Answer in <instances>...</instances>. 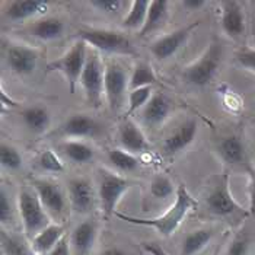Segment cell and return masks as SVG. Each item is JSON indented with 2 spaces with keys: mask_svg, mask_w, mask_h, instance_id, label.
I'll return each instance as SVG.
<instances>
[{
  "mask_svg": "<svg viewBox=\"0 0 255 255\" xmlns=\"http://www.w3.org/2000/svg\"><path fill=\"white\" fill-rule=\"evenodd\" d=\"M236 60L244 69L255 73V50H242V51H239L236 54Z\"/></svg>",
  "mask_w": 255,
  "mask_h": 255,
  "instance_id": "cell-39",
  "label": "cell"
},
{
  "mask_svg": "<svg viewBox=\"0 0 255 255\" xmlns=\"http://www.w3.org/2000/svg\"><path fill=\"white\" fill-rule=\"evenodd\" d=\"M197 207V200L191 196L184 184H181L177 190V198L174 206L163 215V216L153 217V219H140L133 217L123 213H116V216L127 223L131 225H140V226H150L162 236H171L175 234L178 226L182 223V220L187 215Z\"/></svg>",
  "mask_w": 255,
  "mask_h": 255,
  "instance_id": "cell-1",
  "label": "cell"
},
{
  "mask_svg": "<svg viewBox=\"0 0 255 255\" xmlns=\"http://www.w3.org/2000/svg\"><path fill=\"white\" fill-rule=\"evenodd\" d=\"M152 86H146V88H138L134 91L128 92V110H127V116L136 113L138 108H143L150 98H152Z\"/></svg>",
  "mask_w": 255,
  "mask_h": 255,
  "instance_id": "cell-33",
  "label": "cell"
},
{
  "mask_svg": "<svg viewBox=\"0 0 255 255\" xmlns=\"http://www.w3.org/2000/svg\"><path fill=\"white\" fill-rule=\"evenodd\" d=\"M32 188L38 194L39 200L48 213V216L54 220L63 222V219L67 215V200L63 188L53 179L48 178H34L32 179Z\"/></svg>",
  "mask_w": 255,
  "mask_h": 255,
  "instance_id": "cell-7",
  "label": "cell"
},
{
  "mask_svg": "<svg viewBox=\"0 0 255 255\" xmlns=\"http://www.w3.org/2000/svg\"><path fill=\"white\" fill-rule=\"evenodd\" d=\"M69 204L72 210L79 215H86L95 207V191L86 178H73L67 185Z\"/></svg>",
  "mask_w": 255,
  "mask_h": 255,
  "instance_id": "cell-12",
  "label": "cell"
},
{
  "mask_svg": "<svg viewBox=\"0 0 255 255\" xmlns=\"http://www.w3.org/2000/svg\"><path fill=\"white\" fill-rule=\"evenodd\" d=\"M47 255H73L72 254V248H70V241H69L67 235L64 236L54 247V250H51Z\"/></svg>",
  "mask_w": 255,
  "mask_h": 255,
  "instance_id": "cell-40",
  "label": "cell"
},
{
  "mask_svg": "<svg viewBox=\"0 0 255 255\" xmlns=\"http://www.w3.org/2000/svg\"><path fill=\"white\" fill-rule=\"evenodd\" d=\"M213 238V232L209 229H197L185 235L182 241V255H196L201 250H204Z\"/></svg>",
  "mask_w": 255,
  "mask_h": 255,
  "instance_id": "cell-28",
  "label": "cell"
},
{
  "mask_svg": "<svg viewBox=\"0 0 255 255\" xmlns=\"http://www.w3.org/2000/svg\"><path fill=\"white\" fill-rule=\"evenodd\" d=\"M219 155L229 165H241L245 162V146L239 136H228L219 143Z\"/></svg>",
  "mask_w": 255,
  "mask_h": 255,
  "instance_id": "cell-23",
  "label": "cell"
},
{
  "mask_svg": "<svg viewBox=\"0 0 255 255\" xmlns=\"http://www.w3.org/2000/svg\"><path fill=\"white\" fill-rule=\"evenodd\" d=\"M64 32V23L57 18H42L29 26V34L42 41L60 38Z\"/></svg>",
  "mask_w": 255,
  "mask_h": 255,
  "instance_id": "cell-24",
  "label": "cell"
},
{
  "mask_svg": "<svg viewBox=\"0 0 255 255\" xmlns=\"http://www.w3.org/2000/svg\"><path fill=\"white\" fill-rule=\"evenodd\" d=\"M104 78H105V67L99 59L97 51H91L88 54L85 69L80 76V85L85 92L86 101L98 108L102 104L104 95Z\"/></svg>",
  "mask_w": 255,
  "mask_h": 255,
  "instance_id": "cell-8",
  "label": "cell"
},
{
  "mask_svg": "<svg viewBox=\"0 0 255 255\" xmlns=\"http://www.w3.org/2000/svg\"><path fill=\"white\" fill-rule=\"evenodd\" d=\"M207 4V1L204 0H185L184 1V6L188 9V10H200L201 7H204Z\"/></svg>",
  "mask_w": 255,
  "mask_h": 255,
  "instance_id": "cell-43",
  "label": "cell"
},
{
  "mask_svg": "<svg viewBox=\"0 0 255 255\" xmlns=\"http://www.w3.org/2000/svg\"><path fill=\"white\" fill-rule=\"evenodd\" d=\"M66 236L64 226L61 223H50L45 229H42L38 235L35 236L31 242L32 250L38 255H47L60 241Z\"/></svg>",
  "mask_w": 255,
  "mask_h": 255,
  "instance_id": "cell-20",
  "label": "cell"
},
{
  "mask_svg": "<svg viewBox=\"0 0 255 255\" xmlns=\"http://www.w3.org/2000/svg\"><path fill=\"white\" fill-rule=\"evenodd\" d=\"M0 163L7 171H18V169H20L22 156L18 152V149H15L10 144L1 143V146H0Z\"/></svg>",
  "mask_w": 255,
  "mask_h": 255,
  "instance_id": "cell-32",
  "label": "cell"
},
{
  "mask_svg": "<svg viewBox=\"0 0 255 255\" xmlns=\"http://www.w3.org/2000/svg\"><path fill=\"white\" fill-rule=\"evenodd\" d=\"M39 168L45 172H53V174H60L64 171V163L61 162L57 153H54L53 150H44L38 159Z\"/></svg>",
  "mask_w": 255,
  "mask_h": 255,
  "instance_id": "cell-34",
  "label": "cell"
},
{
  "mask_svg": "<svg viewBox=\"0 0 255 255\" xmlns=\"http://www.w3.org/2000/svg\"><path fill=\"white\" fill-rule=\"evenodd\" d=\"M91 6L95 7L101 13L105 15H117L121 7L124 6V1L121 0H92Z\"/></svg>",
  "mask_w": 255,
  "mask_h": 255,
  "instance_id": "cell-37",
  "label": "cell"
},
{
  "mask_svg": "<svg viewBox=\"0 0 255 255\" xmlns=\"http://www.w3.org/2000/svg\"><path fill=\"white\" fill-rule=\"evenodd\" d=\"M118 141L124 150L130 153H141L150 149V144L144 133L137 124L131 120H126L118 130Z\"/></svg>",
  "mask_w": 255,
  "mask_h": 255,
  "instance_id": "cell-17",
  "label": "cell"
},
{
  "mask_svg": "<svg viewBox=\"0 0 255 255\" xmlns=\"http://www.w3.org/2000/svg\"><path fill=\"white\" fill-rule=\"evenodd\" d=\"M48 6L50 3L45 0H13L6 3L3 12L7 19L22 22L38 15H44L48 10Z\"/></svg>",
  "mask_w": 255,
  "mask_h": 255,
  "instance_id": "cell-16",
  "label": "cell"
},
{
  "mask_svg": "<svg viewBox=\"0 0 255 255\" xmlns=\"http://www.w3.org/2000/svg\"><path fill=\"white\" fill-rule=\"evenodd\" d=\"M59 133L64 137H95L99 133V124L86 114H73L60 126Z\"/></svg>",
  "mask_w": 255,
  "mask_h": 255,
  "instance_id": "cell-15",
  "label": "cell"
},
{
  "mask_svg": "<svg viewBox=\"0 0 255 255\" xmlns=\"http://www.w3.org/2000/svg\"><path fill=\"white\" fill-rule=\"evenodd\" d=\"M22 121L25 124V127L35 133V134H42L50 128L51 124V116L50 113L44 108V107H28L22 111L20 114Z\"/></svg>",
  "mask_w": 255,
  "mask_h": 255,
  "instance_id": "cell-22",
  "label": "cell"
},
{
  "mask_svg": "<svg viewBox=\"0 0 255 255\" xmlns=\"http://www.w3.org/2000/svg\"><path fill=\"white\" fill-rule=\"evenodd\" d=\"M197 136V123L193 120L185 121L181 124L177 130L165 138L163 141V150L166 155H175L178 152L184 150L187 146H190Z\"/></svg>",
  "mask_w": 255,
  "mask_h": 255,
  "instance_id": "cell-19",
  "label": "cell"
},
{
  "mask_svg": "<svg viewBox=\"0 0 255 255\" xmlns=\"http://www.w3.org/2000/svg\"><path fill=\"white\" fill-rule=\"evenodd\" d=\"M61 150L66 157L73 163H88L95 156V150L80 140H69L61 144Z\"/></svg>",
  "mask_w": 255,
  "mask_h": 255,
  "instance_id": "cell-27",
  "label": "cell"
},
{
  "mask_svg": "<svg viewBox=\"0 0 255 255\" xmlns=\"http://www.w3.org/2000/svg\"><path fill=\"white\" fill-rule=\"evenodd\" d=\"M250 253V236L247 234H239L231 242L226 255H248Z\"/></svg>",
  "mask_w": 255,
  "mask_h": 255,
  "instance_id": "cell-38",
  "label": "cell"
},
{
  "mask_svg": "<svg viewBox=\"0 0 255 255\" xmlns=\"http://www.w3.org/2000/svg\"><path fill=\"white\" fill-rule=\"evenodd\" d=\"M168 7H169V1H166V0H152L150 1L146 23L140 29L141 37H146L150 32L157 31L165 23V20L168 18Z\"/></svg>",
  "mask_w": 255,
  "mask_h": 255,
  "instance_id": "cell-25",
  "label": "cell"
},
{
  "mask_svg": "<svg viewBox=\"0 0 255 255\" xmlns=\"http://www.w3.org/2000/svg\"><path fill=\"white\" fill-rule=\"evenodd\" d=\"M222 54L223 50L219 44H210V47L200 56V59L185 69L182 76L193 86L203 88L209 85L216 76L222 61Z\"/></svg>",
  "mask_w": 255,
  "mask_h": 255,
  "instance_id": "cell-6",
  "label": "cell"
},
{
  "mask_svg": "<svg viewBox=\"0 0 255 255\" xmlns=\"http://www.w3.org/2000/svg\"><path fill=\"white\" fill-rule=\"evenodd\" d=\"M222 29L231 38H238L244 34L245 18L238 1L222 3Z\"/></svg>",
  "mask_w": 255,
  "mask_h": 255,
  "instance_id": "cell-18",
  "label": "cell"
},
{
  "mask_svg": "<svg viewBox=\"0 0 255 255\" xmlns=\"http://www.w3.org/2000/svg\"><path fill=\"white\" fill-rule=\"evenodd\" d=\"M141 248L149 255H169L156 242H141Z\"/></svg>",
  "mask_w": 255,
  "mask_h": 255,
  "instance_id": "cell-42",
  "label": "cell"
},
{
  "mask_svg": "<svg viewBox=\"0 0 255 255\" xmlns=\"http://www.w3.org/2000/svg\"><path fill=\"white\" fill-rule=\"evenodd\" d=\"M153 83H156V75L152 66L147 63H138L130 76V91L152 86Z\"/></svg>",
  "mask_w": 255,
  "mask_h": 255,
  "instance_id": "cell-30",
  "label": "cell"
},
{
  "mask_svg": "<svg viewBox=\"0 0 255 255\" xmlns=\"http://www.w3.org/2000/svg\"><path fill=\"white\" fill-rule=\"evenodd\" d=\"M1 255H38L31 247V242L26 238L13 235L7 231H1L0 235Z\"/></svg>",
  "mask_w": 255,
  "mask_h": 255,
  "instance_id": "cell-26",
  "label": "cell"
},
{
  "mask_svg": "<svg viewBox=\"0 0 255 255\" xmlns=\"http://www.w3.org/2000/svg\"><path fill=\"white\" fill-rule=\"evenodd\" d=\"M18 210L22 222V229L28 241H32L42 229H45L51 223L50 216L45 212L34 188L20 190L18 196Z\"/></svg>",
  "mask_w": 255,
  "mask_h": 255,
  "instance_id": "cell-2",
  "label": "cell"
},
{
  "mask_svg": "<svg viewBox=\"0 0 255 255\" xmlns=\"http://www.w3.org/2000/svg\"><path fill=\"white\" fill-rule=\"evenodd\" d=\"M197 26H198V22L191 23L188 26H184V28H179L174 32H169V34L157 38L150 45V53L157 60H166L172 57L178 50L187 42V39L190 38L193 29H196Z\"/></svg>",
  "mask_w": 255,
  "mask_h": 255,
  "instance_id": "cell-13",
  "label": "cell"
},
{
  "mask_svg": "<svg viewBox=\"0 0 255 255\" xmlns=\"http://www.w3.org/2000/svg\"><path fill=\"white\" fill-rule=\"evenodd\" d=\"M86 45H88L86 42L79 39L61 57L53 60L47 64V72H60L66 78L70 94H75L76 85L80 82L82 72L86 64V59H88Z\"/></svg>",
  "mask_w": 255,
  "mask_h": 255,
  "instance_id": "cell-3",
  "label": "cell"
},
{
  "mask_svg": "<svg viewBox=\"0 0 255 255\" xmlns=\"http://www.w3.org/2000/svg\"><path fill=\"white\" fill-rule=\"evenodd\" d=\"M127 88H130V78L126 72V69L116 61H110L105 66L104 95H105L108 107L113 113H117L123 107Z\"/></svg>",
  "mask_w": 255,
  "mask_h": 255,
  "instance_id": "cell-9",
  "label": "cell"
},
{
  "mask_svg": "<svg viewBox=\"0 0 255 255\" xmlns=\"http://www.w3.org/2000/svg\"><path fill=\"white\" fill-rule=\"evenodd\" d=\"M99 255H127L123 250H120L117 247H111V248H107V250H104L102 253Z\"/></svg>",
  "mask_w": 255,
  "mask_h": 255,
  "instance_id": "cell-44",
  "label": "cell"
},
{
  "mask_svg": "<svg viewBox=\"0 0 255 255\" xmlns=\"http://www.w3.org/2000/svg\"><path fill=\"white\" fill-rule=\"evenodd\" d=\"M131 185H133V182L126 179L124 177H120L117 174L107 171V169H99L98 197L99 203H101V210H102L105 219L116 216V213H117L116 207H117L120 198L130 190Z\"/></svg>",
  "mask_w": 255,
  "mask_h": 255,
  "instance_id": "cell-5",
  "label": "cell"
},
{
  "mask_svg": "<svg viewBox=\"0 0 255 255\" xmlns=\"http://www.w3.org/2000/svg\"><path fill=\"white\" fill-rule=\"evenodd\" d=\"M150 193L156 198H168L174 193L171 179L165 175H156L150 182Z\"/></svg>",
  "mask_w": 255,
  "mask_h": 255,
  "instance_id": "cell-35",
  "label": "cell"
},
{
  "mask_svg": "<svg viewBox=\"0 0 255 255\" xmlns=\"http://www.w3.org/2000/svg\"><path fill=\"white\" fill-rule=\"evenodd\" d=\"M98 236V223L95 220H85L79 223L69 236L73 255H89Z\"/></svg>",
  "mask_w": 255,
  "mask_h": 255,
  "instance_id": "cell-14",
  "label": "cell"
},
{
  "mask_svg": "<svg viewBox=\"0 0 255 255\" xmlns=\"http://www.w3.org/2000/svg\"><path fill=\"white\" fill-rule=\"evenodd\" d=\"M108 160L117 168L118 171L123 172H131L138 168L137 157L133 156L130 152L123 149H108L107 152Z\"/></svg>",
  "mask_w": 255,
  "mask_h": 255,
  "instance_id": "cell-31",
  "label": "cell"
},
{
  "mask_svg": "<svg viewBox=\"0 0 255 255\" xmlns=\"http://www.w3.org/2000/svg\"><path fill=\"white\" fill-rule=\"evenodd\" d=\"M0 220L1 225H7L13 220V206L4 187L0 188Z\"/></svg>",
  "mask_w": 255,
  "mask_h": 255,
  "instance_id": "cell-36",
  "label": "cell"
},
{
  "mask_svg": "<svg viewBox=\"0 0 255 255\" xmlns=\"http://www.w3.org/2000/svg\"><path fill=\"white\" fill-rule=\"evenodd\" d=\"M171 99L165 97L163 94H155L150 101L143 107L141 117L144 120L146 124L150 126H159L162 124L166 118L169 117L171 113Z\"/></svg>",
  "mask_w": 255,
  "mask_h": 255,
  "instance_id": "cell-21",
  "label": "cell"
},
{
  "mask_svg": "<svg viewBox=\"0 0 255 255\" xmlns=\"http://www.w3.org/2000/svg\"><path fill=\"white\" fill-rule=\"evenodd\" d=\"M250 213L255 215V168H250Z\"/></svg>",
  "mask_w": 255,
  "mask_h": 255,
  "instance_id": "cell-41",
  "label": "cell"
},
{
  "mask_svg": "<svg viewBox=\"0 0 255 255\" xmlns=\"http://www.w3.org/2000/svg\"><path fill=\"white\" fill-rule=\"evenodd\" d=\"M4 61L13 73L26 76L37 69L38 53L23 44H9L4 47Z\"/></svg>",
  "mask_w": 255,
  "mask_h": 255,
  "instance_id": "cell-11",
  "label": "cell"
},
{
  "mask_svg": "<svg viewBox=\"0 0 255 255\" xmlns=\"http://www.w3.org/2000/svg\"><path fill=\"white\" fill-rule=\"evenodd\" d=\"M78 35L79 38L86 42L88 45H91L92 48L107 54H130V56L136 54L131 41L117 31L88 28V29H80Z\"/></svg>",
  "mask_w": 255,
  "mask_h": 255,
  "instance_id": "cell-4",
  "label": "cell"
},
{
  "mask_svg": "<svg viewBox=\"0 0 255 255\" xmlns=\"http://www.w3.org/2000/svg\"><path fill=\"white\" fill-rule=\"evenodd\" d=\"M150 1L147 0H134L131 1V7L127 16L123 20V26L127 29H141L146 23L147 12H149Z\"/></svg>",
  "mask_w": 255,
  "mask_h": 255,
  "instance_id": "cell-29",
  "label": "cell"
},
{
  "mask_svg": "<svg viewBox=\"0 0 255 255\" xmlns=\"http://www.w3.org/2000/svg\"><path fill=\"white\" fill-rule=\"evenodd\" d=\"M207 207L209 210L220 217L235 216L236 213H244L242 207L235 201L229 190V175L225 174L219 179L210 194L207 196Z\"/></svg>",
  "mask_w": 255,
  "mask_h": 255,
  "instance_id": "cell-10",
  "label": "cell"
}]
</instances>
